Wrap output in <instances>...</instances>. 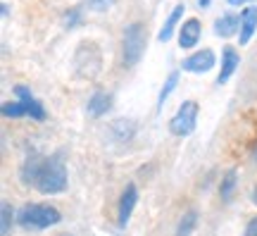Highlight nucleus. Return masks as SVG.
I'll return each instance as SVG.
<instances>
[{
	"label": "nucleus",
	"mask_w": 257,
	"mask_h": 236,
	"mask_svg": "<svg viewBox=\"0 0 257 236\" xmlns=\"http://www.w3.org/2000/svg\"><path fill=\"white\" fill-rule=\"evenodd\" d=\"M22 177L24 182L31 184L34 189L41 193H60L67 186V170H64V160L60 155H31L22 167Z\"/></svg>",
	"instance_id": "1"
},
{
	"label": "nucleus",
	"mask_w": 257,
	"mask_h": 236,
	"mask_svg": "<svg viewBox=\"0 0 257 236\" xmlns=\"http://www.w3.org/2000/svg\"><path fill=\"white\" fill-rule=\"evenodd\" d=\"M10 234V205H3V236Z\"/></svg>",
	"instance_id": "17"
},
{
	"label": "nucleus",
	"mask_w": 257,
	"mask_h": 236,
	"mask_svg": "<svg viewBox=\"0 0 257 236\" xmlns=\"http://www.w3.org/2000/svg\"><path fill=\"white\" fill-rule=\"evenodd\" d=\"M136 186L134 184H128L126 191L121 193V200H119V224L124 227L131 217V212H134V205H136Z\"/></svg>",
	"instance_id": "10"
},
{
	"label": "nucleus",
	"mask_w": 257,
	"mask_h": 236,
	"mask_svg": "<svg viewBox=\"0 0 257 236\" xmlns=\"http://www.w3.org/2000/svg\"><path fill=\"white\" fill-rule=\"evenodd\" d=\"M184 17V5H176L174 10H172V15H169V19L165 22V27H162V31L157 34V38L165 43V41H169L172 38V34H174V29L176 24H179V19Z\"/></svg>",
	"instance_id": "13"
},
{
	"label": "nucleus",
	"mask_w": 257,
	"mask_h": 236,
	"mask_svg": "<svg viewBox=\"0 0 257 236\" xmlns=\"http://www.w3.org/2000/svg\"><path fill=\"white\" fill-rule=\"evenodd\" d=\"M107 110H110V96L102 91H95L91 96V100H88V115L91 117H100Z\"/></svg>",
	"instance_id": "12"
},
{
	"label": "nucleus",
	"mask_w": 257,
	"mask_h": 236,
	"mask_svg": "<svg viewBox=\"0 0 257 236\" xmlns=\"http://www.w3.org/2000/svg\"><path fill=\"white\" fill-rule=\"evenodd\" d=\"M198 38H200V22L195 17L186 19L184 24H181V34H179V46L181 48H193L198 43Z\"/></svg>",
	"instance_id": "8"
},
{
	"label": "nucleus",
	"mask_w": 257,
	"mask_h": 236,
	"mask_svg": "<svg viewBox=\"0 0 257 236\" xmlns=\"http://www.w3.org/2000/svg\"><path fill=\"white\" fill-rule=\"evenodd\" d=\"M243 236H257V217L248 222V229H245V234Z\"/></svg>",
	"instance_id": "19"
},
{
	"label": "nucleus",
	"mask_w": 257,
	"mask_h": 236,
	"mask_svg": "<svg viewBox=\"0 0 257 236\" xmlns=\"http://www.w3.org/2000/svg\"><path fill=\"white\" fill-rule=\"evenodd\" d=\"M60 222V212L50 205H27L19 212V224L24 229H48Z\"/></svg>",
	"instance_id": "2"
},
{
	"label": "nucleus",
	"mask_w": 257,
	"mask_h": 236,
	"mask_svg": "<svg viewBox=\"0 0 257 236\" xmlns=\"http://www.w3.org/2000/svg\"><path fill=\"white\" fill-rule=\"evenodd\" d=\"M233 184H236V172H229L226 174V179H224V186H221V196H224V198H231Z\"/></svg>",
	"instance_id": "16"
},
{
	"label": "nucleus",
	"mask_w": 257,
	"mask_h": 236,
	"mask_svg": "<svg viewBox=\"0 0 257 236\" xmlns=\"http://www.w3.org/2000/svg\"><path fill=\"white\" fill-rule=\"evenodd\" d=\"M238 29H240V19L236 17V15H224V17H219L217 24H214V31H217L221 38L233 36Z\"/></svg>",
	"instance_id": "11"
},
{
	"label": "nucleus",
	"mask_w": 257,
	"mask_h": 236,
	"mask_svg": "<svg viewBox=\"0 0 257 236\" xmlns=\"http://www.w3.org/2000/svg\"><path fill=\"white\" fill-rule=\"evenodd\" d=\"M193 224H195V212H188V215H186V219L181 222V227H179V236H188V234H191Z\"/></svg>",
	"instance_id": "15"
},
{
	"label": "nucleus",
	"mask_w": 257,
	"mask_h": 236,
	"mask_svg": "<svg viewBox=\"0 0 257 236\" xmlns=\"http://www.w3.org/2000/svg\"><path fill=\"white\" fill-rule=\"evenodd\" d=\"M195 119H198V103L186 100L181 108L176 110V115L169 122V129L174 136H188L193 129H195Z\"/></svg>",
	"instance_id": "3"
},
{
	"label": "nucleus",
	"mask_w": 257,
	"mask_h": 236,
	"mask_svg": "<svg viewBox=\"0 0 257 236\" xmlns=\"http://www.w3.org/2000/svg\"><path fill=\"white\" fill-rule=\"evenodd\" d=\"M15 93H17V98H19V103L24 105V112H27L29 117H34L36 122H43L46 119V112H43V108H41V103H38L31 93L24 89V86H17L15 89Z\"/></svg>",
	"instance_id": "6"
},
{
	"label": "nucleus",
	"mask_w": 257,
	"mask_h": 236,
	"mask_svg": "<svg viewBox=\"0 0 257 236\" xmlns=\"http://www.w3.org/2000/svg\"><path fill=\"white\" fill-rule=\"evenodd\" d=\"M238 53L233 50V48H224V55H221V72L217 76V84H226L229 82V76L236 72V67H238Z\"/></svg>",
	"instance_id": "9"
},
{
	"label": "nucleus",
	"mask_w": 257,
	"mask_h": 236,
	"mask_svg": "<svg viewBox=\"0 0 257 236\" xmlns=\"http://www.w3.org/2000/svg\"><path fill=\"white\" fill-rule=\"evenodd\" d=\"M245 3H250V0H229V5H245Z\"/></svg>",
	"instance_id": "20"
},
{
	"label": "nucleus",
	"mask_w": 257,
	"mask_h": 236,
	"mask_svg": "<svg viewBox=\"0 0 257 236\" xmlns=\"http://www.w3.org/2000/svg\"><path fill=\"white\" fill-rule=\"evenodd\" d=\"M214 53H212L210 48H205V50H198V53H193L191 57H186L184 60V69L186 72H210L212 67H214Z\"/></svg>",
	"instance_id": "5"
},
{
	"label": "nucleus",
	"mask_w": 257,
	"mask_h": 236,
	"mask_svg": "<svg viewBox=\"0 0 257 236\" xmlns=\"http://www.w3.org/2000/svg\"><path fill=\"white\" fill-rule=\"evenodd\" d=\"M176 82H179V72H172L169 76H167V84L162 86V91H160V103H157V108L162 110V105H165V100L169 98V93L176 89Z\"/></svg>",
	"instance_id": "14"
},
{
	"label": "nucleus",
	"mask_w": 257,
	"mask_h": 236,
	"mask_svg": "<svg viewBox=\"0 0 257 236\" xmlns=\"http://www.w3.org/2000/svg\"><path fill=\"white\" fill-rule=\"evenodd\" d=\"M143 46H146L143 27H141V24H131V27L124 31V60H126V64L138 62V57L143 53Z\"/></svg>",
	"instance_id": "4"
},
{
	"label": "nucleus",
	"mask_w": 257,
	"mask_h": 236,
	"mask_svg": "<svg viewBox=\"0 0 257 236\" xmlns=\"http://www.w3.org/2000/svg\"><path fill=\"white\" fill-rule=\"evenodd\" d=\"M257 29V8L255 5H250V8L243 10V15H240V46H245L250 43V38L255 34Z\"/></svg>",
	"instance_id": "7"
},
{
	"label": "nucleus",
	"mask_w": 257,
	"mask_h": 236,
	"mask_svg": "<svg viewBox=\"0 0 257 236\" xmlns=\"http://www.w3.org/2000/svg\"><path fill=\"white\" fill-rule=\"evenodd\" d=\"M110 3L112 0H91V8L93 10H105V8H110Z\"/></svg>",
	"instance_id": "18"
}]
</instances>
